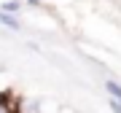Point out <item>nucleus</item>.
<instances>
[{
	"mask_svg": "<svg viewBox=\"0 0 121 113\" xmlns=\"http://www.w3.org/2000/svg\"><path fill=\"white\" fill-rule=\"evenodd\" d=\"M0 11H5L8 16H13V13L19 11V0H8V3H3V8H0Z\"/></svg>",
	"mask_w": 121,
	"mask_h": 113,
	"instance_id": "nucleus-3",
	"label": "nucleus"
},
{
	"mask_svg": "<svg viewBox=\"0 0 121 113\" xmlns=\"http://www.w3.org/2000/svg\"><path fill=\"white\" fill-rule=\"evenodd\" d=\"M27 3H30V5H38V3H40V0H27Z\"/></svg>",
	"mask_w": 121,
	"mask_h": 113,
	"instance_id": "nucleus-6",
	"label": "nucleus"
},
{
	"mask_svg": "<svg viewBox=\"0 0 121 113\" xmlns=\"http://www.w3.org/2000/svg\"><path fill=\"white\" fill-rule=\"evenodd\" d=\"M3 97H5V94H0V105H3Z\"/></svg>",
	"mask_w": 121,
	"mask_h": 113,
	"instance_id": "nucleus-7",
	"label": "nucleus"
},
{
	"mask_svg": "<svg viewBox=\"0 0 121 113\" xmlns=\"http://www.w3.org/2000/svg\"><path fill=\"white\" fill-rule=\"evenodd\" d=\"M0 24L8 27V30H19V19L16 16H8L5 11H0Z\"/></svg>",
	"mask_w": 121,
	"mask_h": 113,
	"instance_id": "nucleus-2",
	"label": "nucleus"
},
{
	"mask_svg": "<svg viewBox=\"0 0 121 113\" xmlns=\"http://www.w3.org/2000/svg\"><path fill=\"white\" fill-rule=\"evenodd\" d=\"M105 89H108L110 100H116V102H121V83H116V81H105Z\"/></svg>",
	"mask_w": 121,
	"mask_h": 113,
	"instance_id": "nucleus-1",
	"label": "nucleus"
},
{
	"mask_svg": "<svg viewBox=\"0 0 121 113\" xmlns=\"http://www.w3.org/2000/svg\"><path fill=\"white\" fill-rule=\"evenodd\" d=\"M110 110H113V113H121V102H116V100H110Z\"/></svg>",
	"mask_w": 121,
	"mask_h": 113,
	"instance_id": "nucleus-4",
	"label": "nucleus"
},
{
	"mask_svg": "<svg viewBox=\"0 0 121 113\" xmlns=\"http://www.w3.org/2000/svg\"><path fill=\"white\" fill-rule=\"evenodd\" d=\"M0 113H8V108H5V102H3V105H0Z\"/></svg>",
	"mask_w": 121,
	"mask_h": 113,
	"instance_id": "nucleus-5",
	"label": "nucleus"
}]
</instances>
